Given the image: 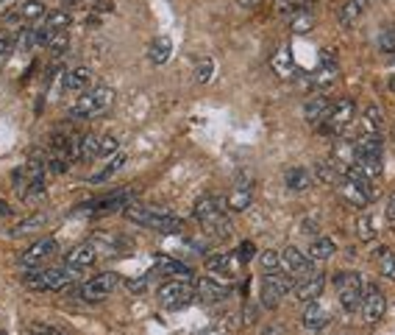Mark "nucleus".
Instances as JSON below:
<instances>
[{
	"label": "nucleus",
	"instance_id": "22",
	"mask_svg": "<svg viewBox=\"0 0 395 335\" xmlns=\"http://www.w3.org/2000/svg\"><path fill=\"white\" fill-rule=\"evenodd\" d=\"M362 123H365V134H376L382 137L385 131V117H382V109L376 104H368L365 112H362Z\"/></svg>",
	"mask_w": 395,
	"mask_h": 335
},
{
	"label": "nucleus",
	"instance_id": "8",
	"mask_svg": "<svg viewBox=\"0 0 395 335\" xmlns=\"http://www.w3.org/2000/svg\"><path fill=\"white\" fill-rule=\"evenodd\" d=\"M281 269H287V274L292 280H309L315 277V260H309L298 246H287L284 255H281Z\"/></svg>",
	"mask_w": 395,
	"mask_h": 335
},
{
	"label": "nucleus",
	"instance_id": "54",
	"mask_svg": "<svg viewBox=\"0 0 395 335\" xmlns=\"http://www.w3.org/2000/svg\"><path fill=\"white\" fill-rule=\"evenodd\" d=\"M8 215H11V207L6 201H0V218H8Z\"/></svg>",
	"mask_w": 395,
	"mask_h": 335
},
{
	"label": "nucleus",
	"instance_id": "58",
	"mask_svg": "<svg viewBox=\"0 0 395 335\" xmlns=\"http://www.w3.org/2000/svg\"><path fill=\"white\" fill-rule=\"evenodd\" d=\"M64 6H78V0H61Z\"/></svg>",
	"mask_w": 395,
	"mask_h": 335
},
{
	"label": "nucleus",
	"instance_id": "46",
	"mask_svg": "<svg viewBox=\"0 0 395 335\" xmlns=\"http://www.w3.org/2000/svg\"><path fill=\"white\" fill-rule=\"evenodd\" d=\"M11 50H14V42H11V39H0V67L8 62Z\"/></svg>",
	"mask_w": 395,
	"mask_h": 335
},
{
	"label": "nucleus",
	"instance_id": "24",
	"mask_svg": "<svg viewBox=\"0 0 395 335\" xmlns=\"http://www.w3.org/2000/svg\"><path fill=\"white\" fill-rule=\"evenodd\" d=\"M334 78H337V64H334V62H329V64H320V67L309 76V84H312L315 90H326Z\"/></svg>",
	"mask_w": 395,
	"mask_h": 335
},
{
	"label": "nucleus",
	"instance_id": "19",
	"mask_svg": "<svg viewBox=\"0 0 395 335\" xmlns=\"http://www.w3.org/2000/svg\"><path fill=\"white\" fill-rule=\"evenodd\" d=\"M170 56H173V39H167V36H156V39L151 42V48H148V59H151V64H154V67H162V64L170 62Z\"/></svg>",
	"mask_w": 395,
	"mask_h": 335
},
{
	"label": "nucleus",
	"instance_id": "31",
	"mask_svg": "<svg viewBox=\"0 0 395 335\" xmlns=\"http://www.w3.org/2000/svg\"><path fill=\"white\" fill-rule=\"evenodd\" d=\"M251 201H253L251 190H248V187H237V190L228 196L225 207H228V210H234V213H242V210H248V207H251Z\"/></svg>",
	"mask_w": 395,
	"mask_h": 335
},
{
	"label": "nucleus",
	"instance_id": "4",
	"mask_svg": "<svg viewBox=\"0 0 395 335\" xmlns=\"http://www.w3.org/2000/svg\"><path fill=\"white\" fill-rule=\"evenodd\" d=\"M156 297H159L162 308H167V311H181V308H187V305L195 299L198 294L193 283H187V280H170V283H165V285L156 291Z\"/></svg>",
	"mask_w": 395,
	"mask_h": 335
},
{
	"label": "nucleus",
	"instance_id": "29",
	"mask_svg": "<svg viewBox=\"0 0 395 335\" xmlns=\"http://www.w3.org/2000/svg\"><path fill=\"white\" fill-rule=\"evenodd\" d=\"M273 67H276V73H278V76H284V78H292V76L298 73V64L292 62V53H290L287 48H284V50H278V56H276Z\"/></svg>",
	"mask_w": 395,
	"mask_h": 335
},
{
	"label": "nucleus",
	"instance_id": "34",
	"mask_svg": "<svg viewBox=\"0 0 395 335\" xmlns=\"http://www.w3.org/2000/svg\"><path fill=\"white\" fill-rule=\"evenodd\" d=\"M20 17H22L25 22H39V20L45 17V3H42V0H25V3L20 6Z\"/></svg>",
	"mask_w": 395,
	"mask_h": 335
},
{
	"label": "nucleus",
	"instance_id": "11",
	"mask_svg": "<svg viewBox=\"0 0 395 335\" xmlns=\"http://www.w3.org/2000/svg\"><path fill=\"white\" fill-rule=\"evenodd\" d=\"M53 252H56V238H42V241L31 243V246L17 257V263H20L22 269H36V266H39L42 260H47Z\"/></svg>",
	"mask_w": 395,
	"mask_h": 335
},
{
	"label": "nucleus",
	"instance_id": "48",
	"mask_svg": "<svg viewBox=\"0 0 395 335\" xmlns=\"http://www.w3.org/2000/svg\"><path fill=\"white\" fill-rule=\"evenodd\" d=\"M20 22H22V17H20V8H11V11L6 14V25H11V28H14V25H20Z\"/></svg>",
	"mask_w": 395,
	"mask_h": 335
},
{
	"label": "nucleus",
	"instance_id": "14",
	"mask_svg": "<svg viewBox=\"0 0 395 335\" xmlns=\"http://www.w3.org/2000/svg\"><path fill=\"white\" fill-rule=\"evenodd\" d=\"M323 291H326V277L323 274H315V277H309V280H301L298 285H295V297L301 299V302H318L320 297H323Z\"/></svg>",
	"mask_w": 395,
	"mask_h": 335
},
{
	"label": "nucleus",
	"instance_id": "42",
	"mask_svg": "<svg viewBox=\"0 0 395 335\" xmlns=\"http://www.w3.org/2000/svg\"><path fill=\"white\" fill-rule=\"evenodd\" d=\"M67 45H70L67 31H53V34L47 36V48H50L53 53H64V50H67Z\"/></svg>",
	"mask_w": 395,
	"mask_h": 335
},
{
	"label": "nucleus",
	"instance_id": "16",
	"mask_svg": "<svg viewBox=\"0 0 395 335\" xmlns=\"http://www.w3.org/2000/svg\"><path fill=\"white\" fill-rule=\"evenodd\" d=\"M195 294H198V299H203V302H223V299L228 297V288H225L223 283H217V280L203 277V280L195 283Z\"/></svg>",
	"mask_w": 395,
	"mask_h": 335
},
{
	"label": "nucleus",
	"instance_id": "39",
	"mask_svg": "<svg viewBox=\"0 0 395 335\" xmlns=\"http://www.w3.org/2000/svg\"><path fill=\"white\" fill-rule=\"evenodd\" d=\"M214 76V59H198V64H195V81L198 84H206L209 78Z\"/></svg>",
	"mask_w": 395,
	"mask_h": 335
},
{
	"label": "nucleus",
	"instance_id": "53",
	"mask_svg": "<svg viewBox=\"0 0 395 335\" xmlns=\"http://www.w3.org/2000/svg\"><path fill=\"white\" fill-rule=\"evenodd\" d=\"M239 6H245V8H256V6H262V0H237Z\"/></svg>",
	"mask_w": 395,
	"mask_h": 335
},
{
	"label": "nucleus",
	"instance_id": "35",
	"mask_svg": "<svg viewBox=\"0 0 395 335\" xmlns=\"http://www.w3.org/2000/svg\"><path fill=\"white\" fill-rule=\"evenodd\" d=\"M42 25L47 28V31H67V25H70V14L67 11H50V14H45V20H42Z\"/></svg>",
	"mask_w": 395,
	"mask_h": 335
},
{
	"label": "nucleus",
	"instance_id": "2",
	"mask_svg": "<svg viewBox=\"0 0 395 335\" xmlns=\"http://www.w3.org/2000/svg\"><path fill=\"white\" fill-rule=\"evenodd\" d=\"M112 104H114V90H112V87H106V84H100V87H95V90L84 92V95L73 104L70 115H73L75 120L98 117V115H103L106 109H112Z\"/></svg>",
	"mask_w": 395,
	"mask_h": 335
},
{
	"label": "nucleus",
	"instance_id": "57",
	"mask_svg": "<svg viewBox=\"0 0 395 335\" xmlns=\"http://www.w3.org/2000/svg\"><path fill=\"white\" fill-rule=\"evenodd\" d=\"M292 3H295L298 8H306V3H312V0H292Z\"/></svg>",
	"mask_w": 395,
	"mask_h": 335
},
{
	"label": "nucleus",
	"instance_id": "56",
	"mask_svg": "<svg viewBox=\"0 0 395 335\" xmlns=\"http://www.w3.org/2000/svg\"><path fill=\"white\" fill-rule=\"evenodd\" d=\"M354 3H357V6H359V8H362V11H365V8H368V6H371V3H373V0H354Z\"/></svg>",
	"mask_w": 395,
	"mask_h": 335
},
{
	"label": "nucleus",
	"instance_id": "5",
	"mask_svg": "<svg viewBox=\"0 0 395 335\" xmlns=\"http://www.w3.org/2000/svg\"><path fill=\"white\" fill-rule=\"evenodd\" d=\"M70 283V269H31L25 274V285L31 291H59Z\"/></svg>",
	"mask_w": 395,
	"mask_h": 335
},
{
	"label": "nucleus",
	"instance_id": "15",
	"mask_svg": "<svg viewBox=\"0 0 395 335\" xmlns=\"http://www.w3.org/2000/svg\"><path fill=\"white\" fill-rule=\"evenodd\" d=\"M301 322H304L306 330L320 333V330L331 322V313H329V308H323V305H318V302H309L306 311H304V316H301Z\"/></svg>",
	"mask_w": 395,
	"mask_h": 335
},
{
	"label": "nucleus",
	"instance_id": "17",
	"mask_svg": "<svg viewBox=\"0 0 395 335\" xmlns=\"http://www.w3.org/2000/svg\"><path fill=\"white\" fill-rule=\"evenodd\" d=\"M329 112H331V101H329L323 92L312 95V98L306 101V106H304V115H306L309 123H320V120H326Z\"/></svg>",
	"mask_w": 395,
	"mask_h": 335
},
{
	"label": "nucleus",
	"instance_id": "27",
	"mask_svg": "<svg viewBox=\"0 0 395 335\" xmlns=\"http://www.w3.org/2000/svg\"><path fill=\"white\" fill-rule=\"evenodd\" d=\"M45 221H47V215L45 213H36V215H31V218H25L20 227H14L8 235L11 238H22V235H31V232H39V227H45Z\"/></svg>",
	"mask_w": 395,
	"mask_h": 335
},
{
	"label": "nucleus",
	"instance_id": "6",
	"mask_svg": "<svg viewBox=\"0 0 395 335\" xmlns=\"http://www.w3.org/2000/svg\"><path fill=\"white\" fill-rule=\"evenodd\" d=\"M354 120H357V104H354L351 98H340V101L331 104V112H329V117H326V129H329L334 137H343V134L351 129Z\"/></svg>",
	"mask_w": 395,
	"mask_h": 335
},
{
	"label": "nucleus",
	"instance_id": "37",
	"mask_svg": "<svg viewBox=\"0 0 395 335\" xmlns=\"http://www.w3.org/2000/svg\"><path fill=\"white\" fill-rule=\"evenodd\" d=\"M100 148V137L98 134H84L81 137V159H95Z\"/></svg>",
	"mask_w": 395,
	"mask_h": 335
},
{
	"label": "nucleus",
	"instance_id": "12",
	"mask_svg": "<svg viewBox=\"0 0 395 335\" xmlns=\"http://www.w3.org/2000/svg\"><path fill=\"white\" fill-rule=\"evenodd\" d=\"M343 196L348 199V204L351 207H368L371 204V196H373V190H371V185H359V182H354L351 176H343Z\"/></svg>",
	"mask_w": 395,
	"mask_h": 335
},
{
	"label": "nucleus",
	"instance_id": "43",
	"mask_svg": "<svg viewBox=\"0 0 395 335\" xmlns=\"http://www.w3.org/2000/svg\"><path fill=\"white\" fill-rule=\"evenodd\" d=\"M357 235H359L362 241H373L376 229H373V221H371L368 215H359V221H357Z\"/></svg>",
	"mask_w": 395,
	"mask_h": 335
},
{
	"label": "nucleus",
	"instance_id": "26",
	"mask_svg": "<svg viewBox=\"0 0 395 335\" xmlns=\"http://www.w3.org/2000/svg\"><path fill=\"white\" fill-rule=\"evenodd\" d=\"M376 263H379V271L387 277V280H395V252L387 249V246H376Z\"/></svg>",
	"mask_w": 395,
	"mask_h": 335
},
{
	"label": "nucleus",
	"instance_id": "44",
	"mask_svg": "<svg viewBox=\"0 0 395 335\" xmlns=\"http://www.w3.org/2000/svg\"><path fill=\"white\" fill-rule=\"evenodd\" d=\"M126 285H128L131 294H145L148 285H151V274H145V277H140V280H128Z\"/></svg>",
	"mask_w": 395,
	"mask_h": 335
},
{
	"label": "nucleus",
	"instance_id": "50",
	"mask_svg": "<svg viewBox=\"0 0 395 335\" xmlns=\"http://www.w3.org/2000/svg\"><path fill=\"white\" fill-rule=\"evenodd\" d=\"M385 213H387V221L395 224V190L390 193V199H387V210H385Z\"/></svg>",
	"mask_w": 395,
	"mask_h": 335
},
{
	"label": "nucleus",
	"instance_id": "10",
	"mask_svg": "<svg viewBox=\"0 0 395 335\" xmlns=\"http://www.w3.org/2000/svg\"><path fill=\"white\" fill-rule=\"evenodd\" d=\"M359 311H362V319H365L368 325H376V322L385 316V311H387V299H385V294H382L376 285L365 288Z\"/></svg>",
	"mask_w": 395,
	"mask_h": 335
},
{
	"label": "nucleus",
	"instance_id": "18",
	"mask_svg": "<svg viewBox=\"0 0 395 335\" xmlns=\"http://www.w3.org/2000/svg\"><path fill=\"white\" fill-rule=\"evenodd\" d=\"M92 81V70L89 67H73L61 76V87L64 90H73V92H84Z\"/></svg>",
	"mask_w": 395,
	"mask_h": 335
},
{
	"label": "nucleus",
	"instance_id": "9",
	"mask_svg": "<svg viewBox=\"0 0 395 335\" xmlns=\"http://www.w3.org/2000/svg\"><path fill=\"white\" fill-rule=\"evenodd\" d=\"M120 283H123V280H120L114 271H103V274H98V277H92V280H87V283L81 285V297L89 299V302H100V299H106L112 291H117Z\"/></svg>",
	"mask_w": 395,
	"mask_h": 335
},
{
	"label": "nucleus",
	"instance_id": "45",
	"mask_svg": "<svg viewBox=\"0 0 395 335\" xmlns=\"http://www.w3.org/2000/svg\"><path fill=\"white\" fill-rule=\"evenodd\" d=\"M237 257H239L242 263H248L251 257H256V249H253V243H251V241H245V243L237 249Z\"/></svg>",
	"mask_w": 395,
	"mask_h": 335
},
{
	"label": "nucleus",
	"instance_id": "52",
	"mask_svg": "<svg viewBox=\"0 0 395 335\" xmlns=\"http://www.w3.org/2000/svg\"><path fill=\"white\" fill-rule=\"evenodd\" d=\"M11 8H17V0H0V14H8Z\"/></svg>",
	"mask_w": 395,
	"mask_h": 335
},
{
	"label": "nucleus",
	"instance_id": "23",
	"mask_svg": "<svg viewBox=\"0 0 395 335\" xmlns=\"http://www.w3.org/2000/svg\"><path fill=\"white\" fill-rule=\"evenodd\" d=\"M315 179H318L320 185H326V187L340 185V168H337L334 162H329V159H320V162L315 165Z\"/></svg>",
	"mask_w": 395,
	"mask_h": 335
},
{
	"label": "nucleus",
	"instance_id": "3",
	"mask_svg": "<svg viewBox=\"0 0 395 335\" xmlns=\"http://www.w3.org/2000/svg\"><path fill=\"white\" fill-rule=\"evenodd\" d=\"M223 207H225V201H223V199H211V196L200 199L195 204V218L211 232V235H217V238H225V235L231 232L228 218L223 215Z\"/></svg>",
	"mask_w": 395,
	"mask_h": 335
},
{
	"label": "nucleus",
	"instance_id": "41",
	"mask_svg": "<svg viewBox=\"0 0 395 335\" xmlns=\"http://www.w3.org/2000/svg\"><path fill=\"white\" fill-rule=\"evenodd\" d=\"M379 50H385V53L395 56V25L382 28V34H379Z\"/></svg>",
	"mask_w": 395,
	"mask_h": 335
},
{
	"label": "nucleus",
	"instance_id": "28",
	"mask_svg": "<svg viewBox=\"0 0 395 335\" xmlns=\"http://www.w3.org/2000/svg\"><path fill=\"white\" fill-rule=\"evenodd\" d=\"M290 28H292L295 34H309V31L315 28V14H312V11H306V8L295 11V14L290 17Z\"/></svg>",
	"mask_w": 395,
	"mask_h": 335
},
{
	"label": "nucleus",
	"instance_id": "38",
	"mask_svg": "<svg viewBox=\"0 0 395 335\" xmlns=\"http://www.w3.org/2000/svg\"><path fill=\"white\" fill-rule=\"evenodd\" d=\"M359 14H362V8H359L354 0H345V3L340 6V22H343V25H354V22L359 20Z\"/></svg>",
	"mask_w": 395,
	"mask_h": 335
},
{
	"label": "nucleus",
	"instance_id": "55",
	"mask_svg": "<svg viewBox=\"0 0 395 335\" xmlns=\"http://www.w3.org/2000/svg\"><path fill=\"white\" fill-rule=\"evenodd\" d=\"M301 229H304V232H315V229H318V224H315V221H304V227H301Z\"/></svg>",
	"mask_w": 395,
	"mask_h": 335
},
{
	"label": "nucleus",
	"instance_id": "51",
	"mask_svg": "<svg viewBox=\"0 0 395 335\" xmlns=\"http://www.w3.org/2000/svg\"><path fill=\"white\" fill-rule=\"evenodd\" d=\"M264 335H287V333H284L281 325H267V327H264Z\"/></svg>",
	"mask_w": 395,
	"mask_h": 335
},
{
	"label": "nucleus",
	"instance_id": "1",
	"mask_svg": "<svg viewBox=\"0 0 395 335\" xmlns=\"http://www.w3.org/2000/svg\"><path fill=\"white\" fill-rule=\"evenodd\" d=\"M123 213L131 224H140L145 229H154V232H162V235L181 232V221L176 215L162 213V210H154V207H145V204H128Z\"/></svg>",
	"mask_w": 395,
	"mask_h": 335
},
{
	"label": "nucleus",
	"instance_id": "30",
	"mask_svg": "<svg viewBox=\"0 0 395 335\" xmlns=\"http://www.w3.org/2000/svg\"><path fill=\"white\" fill-rule=\"evenodd\" d=\"M334 249H337V246H334L331 238H318V241L309 246V260H315V263H318V260H329V257L334 255Z\"/></svg>",
	"mask_w": 395,
	"mask_h": 335
},
{
	"label": "nucleus",
	"instance_id": "36",
	"mask_svg": "<svg viewBox=\"0 0 395 335\" xmlns=\"http://www.w3.org/2000/svg\"><path fill=\"white\" fill-rule=\"evenodd\" d=\"M362 294H365V288H354V291H343V294H340V305H343V311H348V313H354V311H359V305H362Z\"/></svg>",
	"mask_w": 395,
	"mask_h": 335
},
{
	"label": "nucleus",
	"instance_id": "21",
	"mask_svg": "<svg viewBox=\"0 0 395 335\" xmlns=\"http://www.w3.org/2000/svg\"><path fill=\"white\" fill-rule=\"evenodd\" d=\"M126 165H128V154L117 151V154H114V157H112V159H109V162H106L98 173H92V179H89V182H92V185H100V182H106L109 176H114L117 171H123Z\"/></svg>",
	"mask_w": 395,
	"mask_h": 335
},
{
	"label": "nucleus",
	"instance_id": "33",
	"mask_svg": "<svg viewBox=\"0 0 395 335\" xmlns=\"http://www.w3.org/2000/svg\"><path fill=\"white\" fill-rule=\"evenodd\" d=\"M354 288H362V277L357 271H340L334 277V291L343 294V291H354Z\"/></svg>",
	"mask_w": 395,
	"mask_h": 335
},
{
	"label": "nucleus",
	"instance_id": "47",
	"mask_svg": "<svg viewBox=\"0 0 395 335\" xmlns=\"http://www.w3.org/2000/svg\"><path fill=\"white\" fill-rule=\"evenodd\" d=\"M256 313H259V305H248L245 308V316H242V325H253L256 322Z\"/></svg>",
	"mask_w": 395,
	"mask_h": 335
},
{
	"label": "nucleus",
	"instance_id": "7",
	"mask_svg": "<svg viewBox=\"0 0 395 335\" xmlns=\"http://www.w3.org/2000/svg\"><path fill=\"white\" fill-rule=\"evenodd\" d=\"M295 291V280L290 274H270L262 280V305L264 308H278V302Z\"/></svg>",
	"mask_w": 395,
	"mask_h": 335
},
{
	"label": "nucleus",
	"instance_id": "25",
	"mask_svg": "<svg viewBox=\"0 0 395 335\" xmlns=\"http://www.w3.org/2000/svg\"><path fill=\"white\" fill-rule=\"evenodd\" d=\"M284 182H287L290 190H306L312 185V171L309 168H290Z\"/></svg>",
	"mask_w": 395,
	"mask_h": 335
},
{
	"label": "nucleus",
	"instance_id": "13",
	"mask_svg": "<svg viewBox=\"0 0 395 335\" xmlns=\"http://www.w3.org/2000/svg\"><path fill=\"white\" fill-rule=\"evenodd\" d=\"M95 257H98L95 243H78V246H73V249L67 252L64 263H67V269H70V271H75V269H87V266H92V263H95Z\"/></svg>",
	"mask_w": 395,
	"mask_h": 335
},
{
	"label": "nucleus",
	"instance_id": "40",
	"mask_svg": "<svg viewBox=\"0 0 395 335\" xmlns=\"http://www.w3.org/2000/svg\"><path fill=\"white\" fill-rule=\"evenodd\" d=\"M117 151H120V140H117V137H112V134L100 137V148H98V157H103V159H112V157H114Z\"/></svg>",
	"mask_w": 395,
	"mask_h": 335
},
{
	"label": "nucleus",
	"instance_id": "20",
	"mask_svg": "<svg viewBox=\"0 0 395 335\" xmlns=\"http://www.w3.org/2000/svg\"><path fill=\"white\" fill-rule=\"evenodd\" d=\"M156 271L162 274H170L176 280H190L193 277V269L181 260H173V257H156Z\"/></svg>",
	"mask_w": 395,
	"mask_h": 335
},
{
	"label": "nucleus",
	"instance_id": "49",
	"mask_svg": "<svg viewBox=\"0 0 395 335\" xmlns=\"http://www.w3.org/2000/svg\"><path fill=\"white\" fill-rule=\"evenodd\" d=\"M33 335H61L59 330H53V327H47V325H33Z\"/></svg>",
	"mask_w": 395,
	"mask_h": 335
},
{
	"label": "nucleus",
	"instance_id": "32",
	"mask_svg": "<svg viewBox=\"0 0 395 335\" xmlns=\"http://www.w3.org/2000/svg\"><path fill=\"white\" fill-rule=\"evenodd\" d=\"M259 266H262V274H264V277H270V274H281V255L273 252V249H267V252L259 255Z\"/></svg>",
	"mask_w": 395,
	"mask_h": 335
}]
</instances>
